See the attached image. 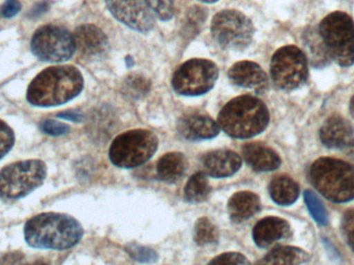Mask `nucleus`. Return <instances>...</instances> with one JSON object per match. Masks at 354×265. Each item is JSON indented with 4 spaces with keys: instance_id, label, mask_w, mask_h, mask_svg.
<instances>
[{
    "instance_id": "1",
    "label": "nucleus",
    "mask_w": 354,
    "mask_h": 265,
    "mask_svg": "<svg viewBox=\"0 0 354 265\" xmlns=\"http://www.w3.org/2000/svg\"><path fill=\"white\" fill-rule=\"evenodd\" d=\"M84 87L82 74L73 66H50L29 84L27 101L37 107H54L68 103Z\"/></svg>"
},
{
    "instance_id": "2",
    "label": "nucleus",
    "mask_w": 354,
    "mask_h": 265,
    "mask_svg": "<svg viewBox=\"0 0 354 265\" xmlns=\"http://www.w3.org/2000/svg\"><path fill=\"white\" fill-rule=\"evenodd\" d=\"M83 237L80 223L68 214L45 212L27 221L24 237L30 247L64 251L75 247Z\"/></svg>"
},
{
    "instance_id": "3",
    "label": "nucleus",
    "mask_w": 354,
    "mask_h": 265,
    "mask_svg": "<svg viewBox=\"0 0 354 265\" xmlns=\"http://www.w3.org/2000/svg\"><path fill=\"white\" fill-rule=\"evenodd\" d=\"M270 124V112L261 100L241 95L231 100L218 116V125L227 135L235 139H250L266 131Z\"/></svg>"
},
{
    "instance_id": "4",
    "label": "nucleus",
    "mask_w": 354,
    "mask_h": 265,
    "mask_svg": "<svg viewBox=\"0 0 354 265\" xmlns=\"http://www.w3.org/2000/svg\"><path fill=\"white\" fill-rule=\"evenodd\" d=\"M310 176L314 187L337 203L354 199V167L334 158H320L312 165Z\"/></svg>"
},
{
    "instance_id": "5",
    "label": "nucleus",
    "mask_w": 354,
    "mask_h": 265,
    "mask_svg": "<svg viewBox=\"0 0 354 265\" xmlns=\"http://www.w3.org/2000/svg\"><path fill=\"white\" fill-rule=\"evenodd\" d=\"M320 37L328 55L343 68L354 64V21L349 15L334 12L320 22Z\"/></svg>"
},
{
    "instance_id": "6",
    "label": "nucleus",
    "mask_w": 354,
    "mask_h": 265,
    "mask_svg": "<svg viewBox=\"0 0 354 265\" xmlns=\"http://www.w3.org/2000/svg\"><path fill=\"white\" fill-rule=\"evenodd\" d=\"M158 145L159 140L151 131H129L118 136L112 142L110 161L120 168H135L145 164L156 154Z\"/></svg>"
},
{
    "instance_id": "7",
    "label": "nucleus",
    "mask_w": 354,
    "mask_h": 265,
    "mask_svg": "<svg viewBox=\"0 0 354 265\" xmlns=\"http://www.w3.org/2000/svg\"><path fill=\"white\" fill-rule=\"evenodd\" d=\"M47 167L43 161L27 160L12 163L0 171V199H20L45 181Z\"/></svg>"
},
{
    "instance_id": "8",
    "label": "nucleus",
    "mask_w": 354,
    "mask_h": 265,
    "mask_svg": "<svg viewBox=\"0 0 354 265\" xmlns=\"http://www.w3.org/2000/svg\"><path fill=\"white\" fill-rule=\"evenodd\" d=\"M212 35L224 49L241 51L253 41V23L239 10H222L212 19Z\"/></svg>"
},
{
    "instance_id": "9",
    "label": "nucleus",
    "mask_w": 354,
    "mask_h": 265,
    "mask_svg": "<svg viewBox=\"0 0 354 265\" xmlns=\"http://www.w3.org/2000/svg\"><path fill=\"white\" fill-rule=\"evenodd\" d=\"M308 75V58L299 48L285 46L272 56L270 76L278 89L295 91L305 84Z\"/></svg>"
},
{
    "instance_id": "10",
    "label": "nucleus",
    "mask_w": 354,
    "mask_h": 265,
    "mask_svg": "<svg viewBox=\"0 0 354 265\" xmlns=\"http://www.w3.org/2000/svg\"><path fill=\"white\" fill-rule=\"evenodd\" d=\"M218 77V66L214 62L195 58L177 68L172 86L179 95L198 97L208 93L216 84Z\"/></svg>"
},
{
    "instance_id": "11",
    "label": "nucleus",
    "mask_w": 354,
    "mask_h": 265,
    "mask_svg": "<svg viewBox=\"0 0 354 265\" xmlns=\"http://www.w3.org/2000/svg\"><path fill=\"white\" fill-rule=\"evenodd\" d=\"M76 50L70 31L57 25L39 27L31 39V51L41 62H62L72 57Z\"/></svg>"
},
{
    "instance_id": "12",
    "label": "nucleus",
    "mask_w": 354,
    "mask_h": 265,
    "mask_svg": "<svg viewBox=\"0 0 354 265\" xmlns=\"http://www.w3.org/2000/svg\"><path fill=\"white\" fill-rule=\"evenodd\" d=\"M114 18L139 33L153 28L155 19L145 0H106Z\"/></svg>"
},
{
    "instance_id": "13",
    "label": "nucleus",
    "mask_w": 354,
    "mask_h": 265,
    "mask_svg": "<svg viewBox=\"0 0 354 265\" xmlns=\"http://www.w3.org/2000/svg\"><path fill=\"white\" fill-rule=\"evenodd\" d=\"M228 78L234 85L252 89L256 93H264L268 89V78L263 68L253 62H239L231 66Z\"/></svg>"
},
{
    "instance_id": "14",
    "label": "nucleus",
    "mask_w": 354,
    "mask_h": 265,
    "mask_svg": "<svg viewBox=\"0 0 354 265\" xmlns=\"http://www.w3.org/2000/svg\"><path fill=\"white\" fill-rule=\"evenodd\" d=\"M73 37L76 49L86 57H101L109 51L108 37L95 25H81L76 28Z\"/></svg>"
},
{
    "instance_id": "15",
    "label": "nucleus",
    "mask_w": 354,
    "mask_h": 265,
    "mask_svg": "<svg viewBox=\"0 0 354 265\" xmlns=\"http://www.w3.org/2000/svg\"><path fill=\"white\" fill-rule=\"evenodd\" d=\"M177 131L185 139L200 141L216 137L220 133V127L207 116L191 114L179 120Z\"/></svg>"
},
{
    "instance_id": "16",
    "label": "nucleus",
    "mask_w": 354,
    "mask_h": 265,
    "mask_svg": "<svg viewBox=\"0 0 354 265\" xmlns=\"http://www.w3.org/2000/svg\"><path fill=\"white\" fill-rule=\"evenodd\" d=\"M241 158L231 150H214L202 158L204 170L209 176L216 179L231 176L241 167Z\"/></svg>"
},
{
    "instance_id": "17",
    "label": "nucleus",
    "mask_w": 354,
    "mask_h": 265,
    "mask_svg": "<svg viewBox=\"0 0 354 265\" xmlns=\"http://www.w3.org/2000/svg\"><path fill=\"white\" fill-rule=\"evenodd\" d=\"M289 235L290 226L287 221L277 217H268L262 219L254 227L253 239L258 247L266 249Z\"/></svg>"
},
{
    "instance_id": "18",
    "label": "nucleus",
    "mask_w": 354,
    "mask_h": 265,
    "mask_svg": "<svg viewBox=\"0 0 354 265\" xmlns=\"http://www.w3.org/2000/svg\"><path fill=\"white\" fill-rule=\"evenodd\" d=\"M353 127L340 116H330L320 129V139L328 148H343L353 139Z\"/></svg>"
},
{
    "instance_id": "19",
    "label": "nucleus",
    "mask_w": 354,
    "mask_h": 265,
    "mask_svg": "<svg viewBox=\"0 0 354 265\" xmlns=\"http://www.w3.org/2000/svg\"><path fill=\"white\" fill-rule=\"evenodd\" d=\"M245 162L258 172H270L281 166V158L272 148L260 143H248L243 147Z\"/></svg>"
},
{
    "instance_id": "20",
    "label": "nucleus",
    "mask_w": 354,
    "mask_h": 265,
    "mask_svg": "<svg viewBox=\"0 0 354 265\" xmlns=\"http://www.w3.org/2000/svg\"><path fill=\"white\" fill-rule=\"evenodd\" d=\"M261 210L259 197L249 191L239 192L228 202V212L234 223L249 220Z\"/></svg>"
},
{
    "instance_id": "21",
    "label": "nucleus",
    "mask_w": 354,
    "mask_h": 265,
    "mask_svg": "<svg viewBox=\"0 0 354 265\" xmlns=\"http://www.w3.org/2000/svg\"><path fill=\"white\" fill-rule=\"evenodd\" d=\"M187 168V161L180 152L164 154L157 165L158 176L161 181L174 183L181 179Z\"/></svg>"
},
{
    "instance_id": "22",
    "label": "nucleus",
    "mask_w": 354,
    "mask_h": 265,
    "mask_svg": "<svg viewBox=\"0 0 354 265\" xmlns=\"http://www.w3.org/2000/svg\"><path fill=\"white\" fill-rule=\"evenodd\" d=\"M270 194L272 199L279 205L289 206L299 198V188L290 177L278 176L270 183Z\"/></svg>"
},
{
    "instance_id": "23",
    "label": "nucleus",
    "mask_w": 354,
    "mask_h": 265,
    "mask_svg": "<svg viewBox=\"0 0 354 265\" xmlns=\"http://www.w3.org/2000/svg\"><path fill=\"white\" fill-rule=\"evenodd\" d=\"M308 254L295 247H280L270 251L255 265H299L307 262Z\"/></svg>"
},
{
    "instance_id": "24",
    "label": "nucleus",
    "mask_w": 354,
    "mask_h": 265,
    "mask_svg": "<svg viewBox=\"0 0 354 265\" xmlns=\"http://www.w3.org/2000/svg\"><path fill=\"white\" fill-rule=\"evenodd\" d=\"M304 44L310 53V60L316 68H324L328 64L330 55L328 50L320 37L319 31L308 27L303 35Z\"/></svg>"
},
{
    "instance_id": "25",
    "label": "nucleus",
    "mask_w": 354,
    "mask_h": 265,
    "mask_svg": "<svg viewBox=\"0 0 354 265\" xmlns=\"http://www.w3.org/2000/svg\"><path fill=\"white\" fill-rule=\"evenodd\" d=\"M209 194L210 185L205 173H196L187 181L185 198L189 203H201L207 199Z\"/></svg>"
},
{
    "instance_id": "26",
    "label": "nucleus",
    "mask_w": 354,
    "mask_h": 265,
    "mask_svg": "<svg viewBox=\"0 0 354 265\" xmlns=\"http://www.w3.org/2000/svg\"><path fill=\"white\" fill-rule=\"evenodd\" d=\"M194 241L201 247L205 246L216 245L218 241V230L216 227L210 222L209 219H198L194 227Z\"/></svg>"
},
{
    "instance_id": "27",
    "label": "nucleus",
    "mask_w": 354,
    "mask_h": 265,
    "mask_svg": "<svg viewBox=\"0 0 354 265\" xmlns=\"http://www.w3.org/2000/svg\"><path fill=\"white\" fill-rule=\"evenodd\" d=\"M305 201L310 214L319 225H326L328 222V212L317 196L311 191L305 192Z\"/></svg>"
},
{
    "instance_id": "28",
    "label": "nucleus",
    "mask_w": 354,
    "mask_h": 265,
    "mask_svg": "<svg viewBox=\"0 0 354 265\" xmlns=\"http://www.w3.org/2000/svg\"><path fill=\"white\" fill-rule=\"evenodd\" d=\"M126 251L132 259L141 264H155L159 259V255L155 250L137 245V244H130L127 246Z\"/></svg>"
},
{
    "instance_id": "29",
    "label": "nucleus",
    "mask_w": 354,
    "mask_h": 265,
    "mask_svg": "<svg viewBox=\"0 0 354 265\" xmlns=\"http://www.w3.org/2000/svg\"><path fill=\"white\" fill-rule=\"evenodd\" d=\"M149 10H153L161 20L168 21L174 15V0H145Z\"/></svg>"
},
{
    "instance_id": "30",
    "label": "nucleus",
    "mask_w": 354,
    "mask_h": 265,
    "mask_svg": "<svg viewBox=\"0 0 354 265\" xmlns=\"http://www.w3.org/2000/svg\"><path fill=\"white\" fill-rule=\"evenodd\" d=\"M14 144V131L3 120H0V160L10 152Z\"/></svg>"
},
{
    "instance_id": "31",
    "label": "nucleus",
    "mask_w": 354,
    "mask_h": 265,
    "mask_svg": "<svg viewBox=\"0 0 354 265\" xmlns=\"http://www.w3.org/2000/svg\"><path fill=\"white\" fill-rule=\"evenodd\" d=\"M207 265H251L245 256L241 253H224L212 259Z\"/></svg>"
},
{
    "instance_id": "32",
    "label": "nucleus",
    "mask_w": 354,
    "mask_h": 265,
    "mask_svg": "<svg viewBox=\"0 0 354 265\" xmlns=\"http://www.w3.org/2000/svg\"><path fill=\"white\" fill-rule=\"evenodd\" d=\"M126 86L129 95H133L134 97L145 95V93L149 91V83L145 80V78L139 76H132L128 78Z\"/></svg>"
},
{
    "instance_id": "33",
    "label": "nucleus",
    "mask_w": 354,
    "mask_h": 265,
    "mask_svg": "<svg viewBox=\"0 0 354 265\" xmlns=\"http://www.w3.org/2000/svg\"><path fill=\"white\" fill-rule=\"evenodd\" d=\"M39 128L44 133L50 136L66 135L70 131V127L53 120H44Z\"/></svg>"
},
{
    "instance_id": "34",
    "label": "nucleus",
    "mask_w": 354,
    "mask_h": 265,
    "mask_svg": "<svg viewBox=\"0 0 354 265\" xmlns=\"http://www.w3.org/2000/svg\"><path fill=\"white\" fill-rule=\"evenodd\" d=\"M342 228L349 245L354 250V210L346 212L343 218Z\"/></svg>"
},
{
    "instance_id": "35",
    "label": "nucleus",
    "mask_w": 354,
    "mask_h": 265,
    "mask_svg": "<svg viewBox=\"0 0 354 265\" xmlns=\"http://www.w3.org/2000/svg\"><path fill=\"white\" fill-rule=\"evenodd\" d=\"M20 10L21 3L18 0H6V2L2 4L0 12H1L2 17H4V18H12Z\"/></svg>"
},
{
    "instance_id": "36",
    "label": "nucleus",
    "mask_w": 354,
    "mask_h": 265,
    "mask_svg": "<svg viewBox=\"0 0 354 265\" xmlns=\"http://www.w3.org/2000/svg\"><path fill=\"white\" fill-rule=\"evenodd\" d=\"M0 265H24V256L18 252L6 254L0 259Z\"/></svg>"
},
{
    "instance_id": "37",
    "label": "nucleus",
    "mask_w": 354,
    "mask_h": 265,
    "mask_svg": "<svg viewBox=\"0 0 354 265\" xmlns=\"http://www.w3.org/2000/svg\"><path fill=\"white\" fill-rule=\"evenodd\" d=\"M57 118H64V120H71V122H81L84 116L78 111H64L58 113Z\"/></svg>"
},
{
    "instance_id": "38",
    "label": "nucleus",
    "mask_w": 354,
    "mask_h": 265,
    "mask_svg": "<svg viewBox=\"0 0 354 265\" xmlns=\"http://www.w3.org/2000/svg\"><path fill=\"white\" fill-rule=\"evenodd\" d=\"M342 149L344 154L354 162V139H351L349 143L344 146Z\"/></svg>"
},
{
    "instance_id": "39",
    "label": "nucleus",
    "mask_w": 354,
    "mask_h": 265,
    "mask_svg": "<svg viewBox=\"0 0 354 265\" xmlns=\"http://www.w3.org/2000/svg\"><path fill=\"white\" fill-rule=\"evenodd\" d=\"M351 113H353L354 116V95H353V99H351Z\"/></svg>"
},
{
    "instance_id": "40",
    "label": "nucleus",
    "mask_w": 354,
    "mask_h": 265,
    "mask_svg": "<svg viewBox=\"0 0 354 265\" xmlns=\"http://www.w3.org/2000/svg\"><path fill=\"white\" fill-rule=\"evenodd\" d=\"M201 2H206V3H212V2H216L218 0H199Z\"/></svg>"
},
{
    "instance_id": "41",
    "label": "nucleus",
    "mask_w": 354,
    "mask_h": 265,
    "mask_svg": "<svg viewBox=\"0 0 354 265\" xmlns=\"http://www.w3.org/2000/svg\"><path fill=\"white\" fill-rule=\"evenodd\" d=\"M26 265H48V264H46L45 262H35V264H26Z\"/></svg>"
}]
</instances>
